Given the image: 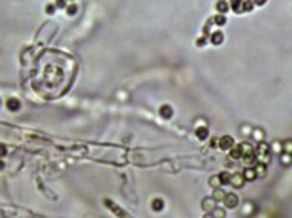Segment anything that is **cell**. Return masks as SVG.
I'll return each instance as SVG.
<instances>
[{"label": "cell", "mask_w": 292, "mask_h": 218, "mask_svg": "<svg viewBox=\"0 0 292 218\" xmlns=\"http://www.w3.org/2000/svg\"><path fill=\"white\" fill-rule=\"evenodd\" d=\"M220 198H225V194L220 192V190H215V200H220Z\"/></svg>", "instance_id": "obj_5"}, {"label": "cell", "mask_w": 292, "mask_h": 218, "mask_svg": "<svg viewBox=\"0 0 292 218\" xmlns=\"http://www.w3.org/2000/svg\"><path fill=\"white\" fill-rule=\"evenodd\" d=\"M237 204V197H234L232 194H227L226 197V206L227 207H234Z\"/></svg>", "instance_id": "obj_1"}, {"label": "cell", "mask_w": 292, "mask_h": 218, "mask_svg": "<svg viewBox=\"0 0 292 218\" xmlns=\"http://www.w3.org/2000/svg\"><path fill=\"white\" fill-rule=\"evenodd\" d=\"M244 177H246V178H249V180H252V178L255 177V174L252 172V169H248V172L244 174Z\"/></svg>", "instance_id": "obj_4"}, {"label": "cell", "mask_w": 292, "mask_h": 218, "mask_svg": "<svg viewBox=\"0 0 292 218\" xmlns=\"http://www.w3.org/2000/svg\"><path fill=\"white\" fill-rule=\"evenodd\" d=\"M231 144H232V140H231L229 137H225V138L222 140V148H225V149H226V148H229Z\"/></svg>", "instance_id": "obj_3"}, {"label": "cell", "mask_w": 292, "mask_h": 218, "mask_svg": "<svg viewBox=\"0 0 292 218\" xmlns=\"http://www.w3.org/2000/svg\"><path fill=\"white\" fill-rule=\"evenodd\" d=\"M231 183L240 187V186L243 184V177H241V175H235V177H232V178H231Z\"/></svg>", "instance_id": "obj_2"}]
</instances>
